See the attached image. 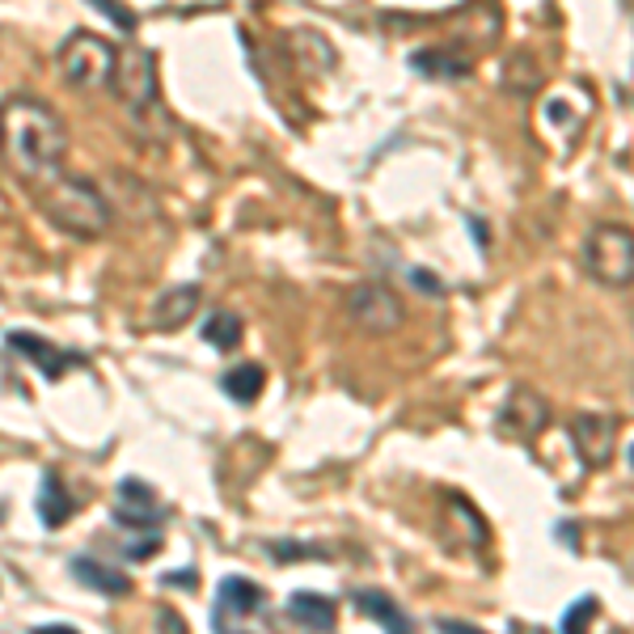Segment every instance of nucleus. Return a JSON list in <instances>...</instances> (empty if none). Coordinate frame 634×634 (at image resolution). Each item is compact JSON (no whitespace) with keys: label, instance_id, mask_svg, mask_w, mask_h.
<instances>
[{"label":"nucleus","instance_id":"1","mask_svg":"<svg viewBox=\"0 0 634 634\" xmlns=\"http://www.w3.org/2000/svg\"><path fill=\"white\" fill-rule=\"evenodd\" d=\"M68 157V127L42 102L13 93L0 102V161L22 182H51Z\"/></svg>","mask_w":634,"mask_h":634},{"label":"nucleus","instance_id":"2","mask_svg":"<svg viewBox=\"0 0 634 634\" xmlns=\"http://www.w3.org/2000/svg\"><path fill=\"white\" fill-rule=\"evenodd\" d=\"M39 207L55 229H64V233H73L80 241L102 238L111 229V220H115V207H111V199L102 195V187L80 178V174H64V169L39 187Z\"/></svg>","mask_w":634,"mask_h":634},{"label":"nucleus","instance_id":"3","mask_svg":"<svg viewBox=\"0 0 634 634\" xmlns=\"http://www.w3.org/2000/svg\"><path fill=\"white\" fill-rule=\"evenodd\" d=\"M127 119L136 123V131H144L149 140H165L169 136V115L161 106V85H157V60L149 47H127L119 51V68H115V85Z\"/></svg>","mask_w":634,"mask_h":634},{"label":"nucleus","instance_id":"4","mask_svg":"<svg viewBox=\"0 0 634 634\" xmlns=\"http://www.w3.org/2000/svg\"><path fill=\"white\" fill-rule=\"evenodd\" d=\"M115 68H119V47L106 35L93 30H77L73 39L60 47V73L68 85H77L85 93H102L115 85Z\"/></svg>","mask_w":634,"mask_h":634},{"label":"nucleus","instance_id":"5","mask_svg":"<svg viewBox=\"0 0 634 634\" xmlns=\"http://www.w3.org/2000/svg\"><path fill=\"white\" fill-rule=\"evenodd\" d=\"M584 271L605 288H631L634 283V229L605 220L584 238Z\"/></svg>","mask_w":634,"mask_h":634},{"label":"nucleus","instance_id":"6","mask_svg":"<svg viewBox=\"0 0 634 634\" xmlns=\"http://www.w3.org/2000/svg\"><path fill=\"white\" fill-rule=\"evenodd\" d=\"M347 317L356 321L364 334H390L406 321V309H402V296H397L390 283L381 279H368V283H356L343 301Z\"/></svg>","mask_w":634,"mask_h":634},{"label":"nucleus","instance_id":"7","mask_svg":"<svg viewBox=\"0 0 634 634\" xmlns=\"http://www.w3.org/2000/svg\"><path fill=\"white\" fill-rule=\"evenodd\" d=\"M613 440H618V419L605 415V410H580V415L571 419V444H575L580 461L593 466V470L609 466Z\"/></svg>","mask_w":634,"mask_h":634},{"label":"nucleus","instance_id":"8","mask_svg":"<svg viewBox=\"0 0 634 634\" xmlns=\"http://www.w3.org/2000/svg\"><path fill=\"white\" fill-rule=\"evenodd\" d=\"M267 605V593L258 588V584H250V580H225V588L216 596V618H212V626L216 634H254L245 631V622L258 613Z\"/></svg>","mask_w":634,"mask_h":634},{"label":"nucleus","instance_id":"9","mask_svg":"<svg viewBox=\"0 0 634 634\" xmlns=\"http://www.w3.org/2000/svg\"><path fill=\"white\" fill-rule=\"evenodd\" d=\"M546 423H550V406H546V397L533 394V390H512V397L504 402L499 428L516 440H533Z\"/></svg>","mask_w":634,"mask_h":634},{"label":"nucleus","instance_id":"10","mask_svg":"<svg viewBox=\"0 0 634 634\" xmlns=\"http://www.w3.org/2000/svg\"><path fill=\"white\" fill-rule=\"evenodd\" d=\"M9 343H13V352H22V356L30 359V364H39L47 381H60V377L68 372V364H73V356H68V352L51 347L47 339L30 334V330H13V334H9Z\"/></svg>","mask_w":634,"mask_h":634},{"label":"nucleus","instance_id":"11","mask_svg":"<svg viewBox=\"0 0 634 634\" xmlns=\"http://www.w3.org/2000/svg\"><path fill=\"white\" fill-rule=\"evenodd\" d=\"M199 309V288H174V292H165L157 305H153V326L157 330H178V326H187Z\"/></svg>","mask_w":634,"mask_h":634},{"label":"nucleus","instance_id":"12","mask_svg":"<svg viewBox=\"0 0 634 634\" xmlns=\"http://www.w3.org/2000/svg\"><path fill=\"white\" fill-rule=\"evenodd\" d=\"M356 605L368 618H377L390 634H410V618H406L385 593H356Z\"/></svg>","mask_w":634,"mask_h":634},{"label":"nucleus","instance_id":"13","mask_svg":"<svg viewBox=\"0 0 634 634\" xmlns=\"http://www.w3.org/2000/svg\"><path fill=\"white\" fill-rule=\"evenodd\" d=\"M288 609H292L296 622H305V626H314V631H334V600H326V596L296 593Z\"/></svg>","mask_w":634,"mask_h":634},{"label":"nucleus","instance_id":"14","mask_svg":"<svg viewBox=\"0 0 634 634\" xmlns=\"http://www.w3.org/2000/svg\"><path fill=\"white\" fill-rule=\"evenodd\" d=\"M203 339L216 347V352H233L241 339V321L238 314H229V309H212L207 321H203Z\"/></svg>","mask_w":634,"mask_h":634},{"label":"nucleus","instance_id":"15","mask_svg":"<svg viewBox=\"0 0 634 634\" xmlns=\"http://www.w3.org/2000/svg\"><path fill=\"white\" fill-rule=\"evenodd\" d=\"M73 571H77L80 580L93 588V593H106V596H123L127 593V580H123L119 571H111V567H98L93 558H77L73 562Z\"/></svg>","mask_w":634,"mask_h":634},{"label":"nucleus","instance_id":"16","mask_svg":"<svg viewBox=\"0 0 634 634\" xmlns=\"http://www.w3.org/2000/svg\"><path fill=\"white\" fill-rule=\"evenodd\" d=\"M39 508H42V520H47L51 529H55V524H64V520L73 516V499H68V491L60 486V478H55V474L42 478Z\"/></svg>","mask_w":634,"mask_h":634},{"label":"nucleus","instance_id":"17","mask_svg":"<svg viewBox=\"0 0 634 634\" xmlns=\"http://www.w3.org/2000/svg\"><path fill=\"white\" fill-rule=\"evenodd\" d=\"M225 394L238 402H254L263 394V368L258 364H241L233 372H225Z\"/></svg>","mask_w":634,"mask_h":634},{"label":"nucleus","instance_id":"18","mask_svg":"<svg viewBox=\"0 0 634 634\" xmlns=\"http://www.w3.org/2000/svg\"><path fill=\"white\" fill-rule=\"evenodd\" d=\"M415 68H432V77H466V64L444 55V51H419L415 55Z\"/></svg>","mask_w":634,"mask_h":634},{"label":"nucleus","instance_id":"19","mask_svg":"<svg viewBox=\"0 0 634 634\" xmlns=\"http://www.w3.org/2000/svg\"><path fill=\"white\" fill-rule=\"evenodd\" d=\"M593 613H596V600L593 596H584L580 605H571V609H567V618H562V634H588Z\"/></svg>","mask_w":634,"mask_h":634},{"label":"nucleus","instance_id":"20","mask_svg":"<svg viewBox=\"0 0 634 634\" xmlns=\"http://www.w3.org/2000/svg\"><path fill=\"white\" fill-rule=\"evenodd\" d=\"M13 377H17V372L9 368V359L0 356V394H13V390H17V381H13Z\"/></svg>","mask_w":634,"mask_h":634},{"label":"nucleus","instance_id":"21","mask_svg":"<svg viewBox=\"0 0 634 634\" xmlns=\"http://www.w3.org/2000/svg\"><path fill=\"white\" fill-rule=\"evenodd\" d=\"M98 9H102V13H111L119 26H136V17H127V13H123V9H115V4H98Z\"/></svg>","mask_w":634,"mask_h":634},{"label":"nucleus","instance_id":"22","mask_svg":"<svg viewBox=\"0 0 634 634\" xmlns=\"http://www.w3.org/2000/svg\"><path fill=\"white\" fill-rule=\"evenodd\" d=\"M35 634H77V631H68V626H42V631Z\"/></svg>","mask_w":634,"mask_h":634},{"label":"nucleus","instance_id":"23","mask_svg":"<svg viewBox=\"0 0 634 634\" xmlns=\"http://www.w3.org/2000/svg\"><path fill=\"white\" fill-rule=\"evenodd\" d=\"M631 309H634V283H631Z\"/></svg>","mask_w":634,"mask_h":634},{"label":"nucleus","instance_id":"24","mask_svg":"<svg viewBox=\"0 0 634 634\" xmlns=\"http://www.w3.org/2000/svg\"><path fill=\"white\" fill-rule=\"evenodd\" d=\"M631 466H634V448H631Z\"/></svg>","mask_w":634,"mask_h":634}]
</instances>
